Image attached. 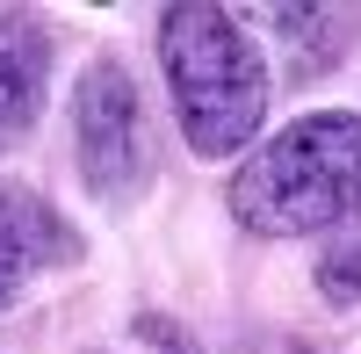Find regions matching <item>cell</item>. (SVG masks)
<instances>
[{"instance_id": "cell-6", "label": "cell", "mask_w": 361, "mask_h": 354, "mask_svg": "<svg viewBox=\"0 0 361 354\" xmlns=\"http://www.w3.org/2000/svg\"><path fill=\"white\" fill-rule=\"evenodd\" d=\"M340 15H325V8H275V37L282 51H296V73H318L325 58H340V44H318V29H333Z\"/></svg>"}, {"instance_id": "cell-3", "label": "cell", "mask_w": 361, "mask_h": 354, "mask_svg": "<svg viewBox=\"0 0 361 354\" xmlns=\"http://www.w3.org/2000/svg\"><path fill=\"white\" fill-rule=\"evenodd\" d=\"M73 130H80V173L94 181V195H130L145 152H137V87L130 73L102 58V66L80 73V94H73Z\"/></svg>"}, {"instance_id": "cell-7", "label": "cell", "mask_w": 361, "mask_h": 354, "mask_svg": "<svg viewBox=\"0 0 361 354\" xmlns=\"http://www.w3.org/2000/svg\"><path fill=\"white\" fill-rule=\"evenodd\" d=\"M318 289H325L333 304H354V297H361V239H340L333 253L318 260Z\"/></svg>"}, {"instance_id": "cell-2", "label": "cell", "mask_w": 361, "mask_h": 354, "mask_svg": "<svg viewBox=\"0 0 361 354\" xmlns=\"http://www.w3.org/2000/svg\"><path fill=\"white\" fill-rule=\"evenodd\" d=\"M159 66L173 87V116L202 159L253 145L267 116V58L224 8H166L159 15Z\"/></svg>"}, {"instance_id": "cell-1", "label": "cell", "mask_w": 361, "mask_h": 354, "mask_svg": "<svg viewBox=\"0 0 361 354\" xmlns=\"http://www.w3.org/2000/svg\"><path fill=\"white\" fill-rule=\"evenodd\" d=\"M361 210V116L318 109L231 173V217L260 239H304Z\"/></svg>"}, {"instance_id": "cell-4", "label": "cell", "mask_w": 361, "mask_h": 354, "mask_svg": "<svg viewBox=\"0 0 361 354\" xmlns=\"http://www.w3.org/2000/svg\"><path fill=\"white\" fill-rule=\"evenodd\" d=\"M73 253V231L58 224V210L44 195H15L0 188V311L22 297V282L44 268V260H66Z\"/></svg>"}, {"instance_id": "cell-5", "label": "cell", "mask_w": 361, "mask_h": 354, "mask_svg": "<svg viewBox=\"0 0 361 354\" xmlns=\"http://www.w3.org/2000/svg\"><path fill=\"white\" fill-rule=\"evenodd\" d=\"M44 73H51L44 22L0 15V145H22L29 123L44 116Z\"/></svg>"}]
</instances>
